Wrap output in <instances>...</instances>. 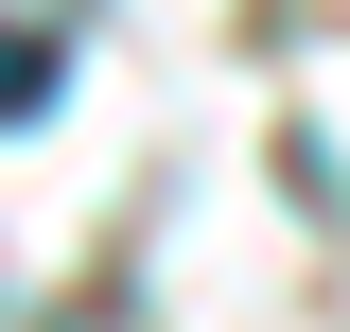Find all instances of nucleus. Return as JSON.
Segmentation results:
<instances>
[{
	"label": "nucleus",
	"mask_w": 350,
	"mask_h": 332,
	"mask_svg": "<svg viewBox=\"0 0 350 332\" xmlns=\"http://www.w3.org/2000/svg\"><path fill=\"white\" fill-rule=\"evenodd\" d=\"M53 105V36H18V18H0V123H36Z\"/></svg>",
	"instance_id": "1"
}]
</instances>
